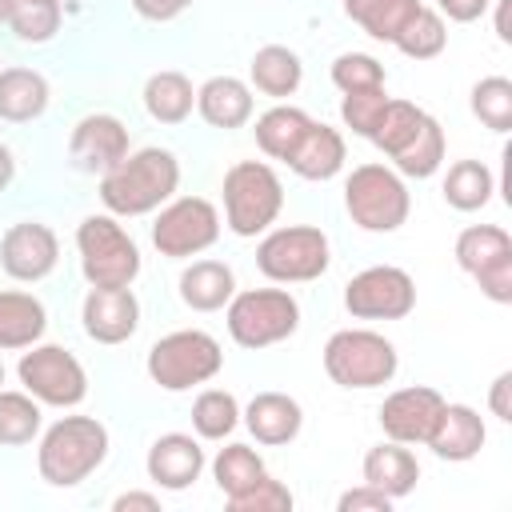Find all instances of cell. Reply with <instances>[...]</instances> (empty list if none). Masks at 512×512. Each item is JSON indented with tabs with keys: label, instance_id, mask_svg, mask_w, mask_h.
<instances>
[{
	"label": "cell",
	"instance_id": "e0dca14e",
	"mask_svg": "<svg viewBox=\"0 0 512 512\" xmlns=\"http://www.w3.org/2000/svg\"><path fill=\"white\" fill-rule=\"evenodd\" d=\"M204 448H200V436L192 432H164L152 440L148 456H144V468H148V480L156 488H168V492H184L200 480L204 472Z\"/></svg>",
	"mask_w": 512,
	"mask_h": 512
},
{
	"label": "cell",
	"instance_id": "4316f807",
	"mask_svg": "<svg viewBox=\"0 0 512 512\" xmlns=\"http://www.w3.org/2000/svg\"><path fill=\"white\" fill-rule=\"evenodd\" d=\"M140 100H144V112L156 124H184L196 108V88L180 68H160L144 80Z\"/></svg>",
	"mask_w": 512,
	"mask_h": 512
},
{
	"label": "cell",
	"instance_id": "d6a6232c",
	"mask_svg": "<svg viewBox=\"0 0 512 512\" xmlns=\"http://www.w3.org/2000/svg\"><path fill=\"white\" fill-rule=\"evenodd\" d=\"M240 428V400L228 388H204L192 400V432L200 440H228Z\"/></svg>",
	"mask_w": 512,
	"mask_h": 512
},
{
	"label": "cell",
	"instance_id": "db71d44e",
	"mask_svg": "<svg viewBox=\"0 0 512 512\" xmlns=\"http://www.w3.org/2000/svg\"><path fill=\"white\" fill-rule=\"evenodd\" d=\"M56 4H60V0H56Z\"/></svg>",
	"mask_w": 512,
	"mask_h": 512
},
{
	"label": "cell",
	"instance_id": "4fadbf2b",
	"mask_svg": "<svg viewBox=\"0 0 512 512\" xmlns=\"http://www.w3.org/2000/svg\"><path fill=\"white\" fill-rule=\"evenodd\" d=\"M56 260H60V236L44 220H16L0 236V268L20 284L44 280L56 268Z\"/></svg>",
	"mask_w": 512,
	"mask_h": 512
},
{
	"label": "cell",
	"instance_id": "ab89813d",
	"mask_svg": "<svg viewBox=\"0 0 512 512\" xmlns=\"http://www.w3.org/2000/svg\"><path fill=\"white\" fill-rule=\"evenodd\" d=\"M332 84L340 92H368V88H384V64L372 52H340L328 68Z\"/></svg>",
	"mask_w": 512,
	"mask_h": 512
},
{
	"label": "cell",
	"instance_id": "ba28073f",
	"mask_svg": "<svg viewBox=\"0 0 512 512\" xmlns=\"http://www.w3.org/2000/svg\"><path fill=\"white\" fill-rule=\"evenodd\" d=\"M224 320H228V336L256 352L268 344L288 340L300 328V304L288 288H236L232 300L224 304Z\"/></svg>",
	"mask_w": 512,
	"mask_h": 512
},
{
	"label": "cell",
	"instance_id": "f35d334b",
	"mask_svg": "<svg viewBox=\"0 0 512 512\" xmlns=\"http://www.w3.org/2000/svg\"><path fill=\"white\" fill-rule=\"evenodd\" d=\"M64 24V8L56 0H12L8 28L24 44H48Z\"/></svg>",
	"mask_w": 512,
	"mask_h": 512
},
{
	"label": "cell",
	"instance_id": "9c48e42d",
	"mask_svg": "<svg viewBox=\"0 0 512 512\" xmlns=\"http://www.w3.org/2000/svg\"><path fill=\"white\" fill-rule=\"evenodd\" d=\"M76 252H80V272L88 288H112V284H132L140 276V248L128 236V228L112 216H84L76 228Z\"/></svg>",
	"mask_w": 512,
	"mask_h": 512
},
{
	"label": "cell",
	"instance_id": "1f68e13d",
	"mask_svg": "<svg viewBox=\"0 0 512 512\" xmlns=\"http://www.w3.org/2000/svg\"><path fill=\"white\" fill-rule=\"evenodd\" d=\"M260 476H268V468H264V456H260L252 444L232 440V444H224V448L212 456V480H216V488H220L224 496H236V492L252 488Z\"/></svg>",
	"mask_w": 512,
	"mask_h": 512
},
{
	"label": "cell",
	"instance_id": "836d02e7",
	"mask_svg": "<svg viewBox=\"0 0 512 512\" xmlns=\"http://www.w3.org/2000/svg\"><path fill=\"white\" fill-rule=\"evenodd\" d=\"M424 116H428V112H424L420 104H412V100H404V96H388V104H384V112H380V124H376V132H372V144L392 160L400 148L412 144V136L420 132Z\"/></svg>",
	"mask_w": 512,
	"mask_h": 512
},
{
	"label": "cell",
	"instance_id": "f1b7e54d",
	"mask_svg": "<svg viewBox=\"0 0 512 512\" xmlns=\"http://www.w3.org/2000/svg\"><path fill=\"white\" fill-rule=\"evenodd\" d=\"M440 192H444V204L448 208H456V212H480L492 200V192H496V176H492V168L484 160H456V164H448Z\"/></svg>",
	"mask_w": 512,
	"mask_h": 512
},
{
	"label": "cell",
	"instance_id": "277c9868",
	"mask_svg": "<svg viewBox=\"0 0 512 512\" xmlns=\"http://www.w3.org/2000/svg\"><path fill=\"white\" fill-rule=\"evenodd\" d=\"M144 368L148 380L160 384L164 392H188L196 384L216 380V372L224 368V348L204 328H176L148 348Z\"/></svg>",
	"mask_w": 512,
	"mask_h": 512
},
{
	"label": "cell",
	"instance_id": "816d5d0a",
	"mask_svg": "<svg viewBox=\"0 0 512 512\" xmlns=\"http://www.w3.org/2000/svg\"><path fill=\"white\" fill-rule=\"evenodd\" d=\"M8 12H12V0H0V24H8Z\"/></svg>",
	"mask_w": 512,
	"mask_h": 512
},
{
	"label": "cell",
	"instance_id": "4dcf8cb0",
	"mask_svg": "<svg viewBox=\"0 0 512 512\" xmlns=\"http://www.w3.org/2000/svg\"><path fill=\"white\" fill-rule=\"evenodd\" d=\"M420 0H344V16L352 24H360L372 40L392 44L400 36V28L416 16Z\"/></svg>",
	"mask_w": 512,
	"mask_h": 512
},
{
	"label": "cell",
	"instance_id": "30bf717a",
	"mask_svg": "<svg viewBox=\"0 0 512 512\" xmlns=\"http://www.w3.org/2000/svg\"><path fill=\"white\" fill-rule=\"evenodd\" d=\"M16 380L48 408H76L88 396V372L64 344H28L16 360Z\"/></svg>",
	"mask_w": 512,
	"mask_h": 512
},
{
	"label": "cell",
	"instance_id": "7402d4cb",
	"mask_svg": "<svg viewBox=\"0 0 512 512\" xmlns=\"http://www.w3.org/2000/svg\"><path fill=\"white\" fill-rule=\"evenodd\" d=\"M48 308L40 296L24 288H0V352H24L28 344L44 340Z\"/></svg>",
	"mask_w": 512,
	"mask_h": 512
},
{
	"label": "cell",
	"instance_id": "f907efd6",
	"mask_svg": "<svg viewBox=\"0 0 512 512\" xmlns=\"http://www.w3.org/2000/svg\"><path fill=\"white\" fill-rule=\"evenodd\" d=\"M12 180H16V156H12V148L0 140V192H4Z\"/></svg>",
	"mask_w": 512,
	"mask_h": 512
},
{
	"label": "cell",
	"instance_id": "7c38bea8",
	"mask_svg": "<svg viewBox=\"0 0 512 512\" xmlns=\"http://www.w3.org/2000/svg\"><path fill=\"white\" fill-rule=\"evenodd\" d=\"M344 308L352 320H404L416 308V280L400 264L360 268L344 284Z\"/></svg>",
	"mask_w": 512,
	"mask_h": 512
},
{
	"label": "cell",
	"instance_id": "7bdbcfd3",
	"mask_svg": "<svg viewBox=\"0 0 512 512\" xmlns=\"http://www.w3.org/2000/svg\"><path fill=\"white\" fill-rule=\"evenodd\" d=\"M472 280H476V288H480L488 300L512 304V252H504V256H496L492 264H484L480 272H472Z\"/></svg>",
	"mask_w": 512,
	"mask_h": 512
},
{
	"label": "cell",
	"instance_id": "8992f818",
	"mask_svg": "<svg viewBox=\"0 0 512 512\" xmlns=\"http://www.w3.org/2000/svg\"><path fill=\"white\" fill-rule=\"evenodd\" d=\"M332 264L328 232L316 224H280L268 228L256 244V268L272 284H308L320 280Z\"/></svg>",
	"mask_w": 512,
	"mask_h": 512
},
{
	"label": "cell",
	"instance_id": "d590c367",
	"mask_svg": "<svg viewBox=\"0 0 512 512\" xmlns=\"http://www.w3.org/2000/svg\"><path fill=\"white\" fill-rule=\"evenodd\" d=\"M392 44H396L404 56H412V60H432V56H440L444 44H448V24H444V16H440L436 8L420 4L416 16L400 28V36H396Z\"/></svg>",
	"mask_w": 512,
	"mask_h": 512
},
{
	"label": "cell",
	"instance_id": "83f0119b",
	"mask_svg": "<svg viewBox=\"0 0 512 512\" xmlns=\"http://www.w3.org/2000/svg\"><path fill=\"white\" fill-rule=\"evenodd\" d=\"M308 124H312V116L304 112V108H296V104H272V108H264L260 116H256V148L268 156V160H288L292 156V148L300 144V136L308 132Z\"/></svg>",
	"mask_w": 512,
	"mask_h": 512
},
{
	"label": "cell",
	"instance_id": "681fc988",
	"mask_svg": "<svg viewBox=\"0 0 512 512\" xmlns=\"http://www.w3.org/2000/svg\"><path fill=\"white\" fill-rule=\"evenodd\" d=\"M492 4H496V16H492L496 36L500 44H512V0H492Z\"/></svg>",
	"mask_w": 512,
	"mask_h": 512
},
{
	"label": "cell",
	"instance_id": "cb8c5ba5",
	"mask_svg": "<svg viewBox=\"0 0 512 512\" xmlns=\"http://www.w3.org/2000/svg\"><path fill=\"white\" fill-rule=\"evenodd\" d=\"M176 292L180 300L192 308V312H216L232 300L236 292V272L224 264V260H192L184 264L180 280H176Z\"/></svg>",
	"mask_w": 512,
	"mask_h": 512
},
{
	"label": "cell",
	"instance_id": "9a60e30c",
	"mask_svg": "<svg viewBox=\"0 0 512 512\" xmlns=\"http://www.w3.org/2000/svg\"><path fill=\"white\" fill-rule=\"evenodd\" d=\"M444 408V396L440 388L432 384H408V388H396L384 396L380 404V428H384V440H396V444H424L436 416Z\"/></svg>",
	"mask_w": 512,
	"mask_h": 512
},
{
	"label": "cell",
	"instance_id": "ac0fdd59",
	"mask_svg": "<svg viewBox=\"0 0 512 512\" xmlns=\"http://www.w3.org/2000/svg\"><path fill=\"white\" fill-rule=\"evenodd\" d=\"M436 460H448V464H464V460H476L488 444V428H484V416L472 408V404H448L440 408L428 440Z\"/></svg>",
	"mask_w": 512,
	"mask_h": 512
},
{
	"label": "cell",
	"instance_id": "44dd1931",
	"mask_svg": "<svg viewBox=\"0 0 512 512\" xmlns=\"http://www.w3.org/2000/svg\"><path fill=\"white\" fill-rule=\"evenodd\" d=\"M348 160V144H344V132L324 124V120H312L308 132L300 136V144L292 148V156L284 160L296 176L304 180H332Z\"/></svg>",
	"mask_w": 512,
	"mask_h": 512
},
{
	"label": "cell",
	"instance_id": "2e32d148",
	"mask_svg": "<svg viewBox=\"0 0 512 512\" xmlns=\"http://www.w3.org/2000/svg\"><path fill=\"white\" fill-rule=\"evenodd\" d=\"M80 324L88 340L96 344H124L140 328V300L132 284H112V288H88L80 304Z\"/></svg>",
	"mask_w": 512,
	"mask_h": 512
},
{
	"label": "cell",
	"instance_id": "60d3db41",
	"mask_svg": "<svg viewBox=\"0 0 512 512\" xmlns=\"http://www.w3.org/2000/svg\"><path fill=\"white\" fill-rule=\"evenodd\" d=\"M292 504H296L292 488L276 476H260L252 488H244L236 496H224L228 512H292Z\"/></svg>",
	"mask_w": 512,
	"mask_h": 512
},
{
	"label": "cell",
	"instance_id": "d4e9b609",
	"mask_svg": "<svg viewBox=\"0 0 512 512\" xmlns=\"http://www.w3.org/2000/svg\"><path fill=\"white\" fill-rule=\"evenodd\" d=\"M48 100H52V88H48L44 72L24 68V64L0 68V120L28 124V120L44 116Z\"/></svg>",
	"mask_w": 512,
	"mask_h": 512
},
{
	"label": "cell",
	"instance_id": "52a82bcc",
	"mask_svg": "<svg viewBox=\"0 0 512 512\" xmlns=\"http://www.w3.org/2000/svg\"><path fill=\"white\" fill-rule=\"evenodd\" d=\"M344 208H348L352 224L364 232H396L412 212V196H408V184L396 168L368 160V164H356L348 172Z\"/></svg>",
	"mask_w": 512,
	"mask_h": 512
},
{
	"label": "cell",
	"instance_id": "bcb514c9",
	"mask_svg": "<svg viewBox=\"0 0 512 512\" xmlns=\"http://www.w3.org/2000/svg\"><path fill=\"white\" fill-rule=\"evenodd\" d=\"M128 4H132V12H136V16L164 24V20H176L180 12H188L196 0H128Z\"/></svg>",
	"mask_w": 512,
	"mask_h": 512
},
{
	"label": "cell",
	"instance_id": "484cf974",
	"mask_svg": "<svg viewBox=\"0 0 512 512\" xmlns=\"http://www.w3.org/2000/svg\"><path fill=\"white\" fill-rule=\"evenodd\" d=\"M300 80H304V64H300L296 48H288V44H260L252 52V64H248L252 92L284 100V96H292L300 88Z\"/></svg>",
	"mask_w": 512,
	"mask_h": 512
},
{
	"label": "cell",
	"instance_id": "ee69618b",
	"mask_svg": "<svg viewBox=\"0 0 512 512\" xmlns=\"http://www.w3.org/2000/svg\"><path fill=\"white\" fill-rule=\"evenodd\" d=\"M388 508H392V496L372 484H356L336 500V512H388Z\"/></svg>",
	"mask_w": 512,
	"mask_h": 512
},
{
	"label": "cell",
	"instance_id": "e575fe53",
	"mask_svg": "<svg viewBox=\"0 0 512 512\" xmlns=\"http://www.w3.org/2000/svg\"><path fill=\"white\" fill-rule=\"evenodd\" d=\"M440 164H444V128H440L436 116H424V124H420V132L412 136V144L392 156V168H396L400 176L424 180V176H432Z\"/></svg>",
	"mask_w": 512,
	"mask_h": 512
},
{
	"label": "cell",
	"instance_id": "f6af8a7d",
	"mask_svg": "<svg viewBox=\"0 0 512 512\" xmlns=\"http://www.w3.org/2000/svg\"><path fill=\"white\" fill-rule=\"evenodd\" d=\"M488 412L504 424H512V368H504L492 384H488Z\"/></svg>",
	"mask_w": 512,
	"mask_h": 512
},
{
	"label": "cell",
	"instance_id": "5b68a950",
	"mask_svg": "<svg viewBox=\"0 0 512 512\" xmlns=\"http://www.w3.org/2000/svg\"><path fill=\"white\" fill-rule=\"evenodd\" d=\"M400 368V356H396V344L384 336V332H372V328H340L328 336L324 344V372L332 384L340 388H356V392H368V388H380L396 376Z\"/></svg>",
	"mask_w": 512,
	"mask_h": 512
},
{
	"label": "cell",
	"instance_id": "3957f363",
	"mask_svg": "<svg viewBox=\"0 0 512 512\" xmlns=\"http://www.w3.org/2000/svg\"><path fill=\"white\" fill-rule=\"evenodd\" d=\"M224 224L236 236H260L284 208V184L268 160H236L224 172Z\"/></svg>",
	"mask_w": 512,
	"mask_h": 512
},
{
	"label": "cell",
	"instance_id": "d6986e66",
	"mask_svg": "<svg viewBox=\"0 0 512 512\" xmlns=\"http://www.w3.org/2000/svg\"><path fill=\"white\" fill-rule=\"evenodd\" d=\"M240 424L252 432L256 444L264 448H284L300 436L304 428V408L296 396L288 392H256L244 408H240Z\"/></svg>",
	"mask_w": 512,
	"mask_h": 512
},
{
	"label": "cell",
	"instance_id": "6da1fadb",
	"mask_svg": "<svg viewBox=\"0 0 512 512\" xmlns=\"http://www.w3.org/2000/svg\"><path fill=\"white\" fill-rule=\"evenodd\" d=\"M180 188V160L160 144L128 152L112 172L100 176V200L112 216H148L168 204Z\"/></svg>",
	"mask_w": 512,
	"mask_h": 512
},
{
	"label": "cell",
	"instance_id": "ffe728a7",
	"mask_svg": "<svg viewBox=\"0 0 512 512\" xmlns=\"http://www.w3.org/2000/svg\"><path fill=\"white\" fill-rule=\"evenodd\" d=\"M196 112L204 124L220 128V132H232V128H244L256 112V100H252V84L240 80V76H208L200 88H196Z\"/></svg>",
	"mask_w": 512,
	"mask_h": 512
},
{
	"label": "cell",
	"instance_id": "7dc6e473",
	"mask_svg": "<svg viewBox=\"0 0 512 512\" xmlns=\"http://www.w3.org/2000/svg\"><path fill=\"white\" fill-rule=\"evenodd\" d=\"M492 0H436V12L456 20V24H468V20H480L488 12Z\"/></svg>",
	"mask_w": 512,
	"mask_h": 512
},
{
	"label": "cell",
	"instance_id": "c3c4849f",
	"mask_svg": "<svg viewBox=\"0 0 512 512\" xmlns=\"http://www.w3.org/2000/svg\"><path fill=\"white\" fill-rule=\"evenodd\" d=\"M112 512H160V496L156 492H120L112 500Z\"/></svg>",
	"mask_w": 512,
	"mask_h": 512
},
{
	"label": "cell",
	"instance_id": "74e56055",
	"mask_svg": "<svg viewBox=\"0 0 512 512\" xmlns=\"http://www.w3.org/2000/svg\"><path fill=\"white\" fill-rule=\"evenodd\" d=\"M472 116L492 132H512V80L508 76H484L468 92Z\"/></svg>",
	"mask_w": 512,
	"mask_h": 512
},
{
	"label": "cell",
	"instance_id": "7a4b0ae2",
	"mask_svg": "<svg viewBox=\"0 0 512 512\" xmlns=\"http://www.w3.org/2000/svg\"><path fill=\"white\" fill-rule=\"evenodd\" d=\"M108 428L96 416H60L48 428H40V444H36V468L40 480L52 488H76L80 480H88L104 456H108Z\"/></svg>",
	"mask_w": 512,
	"mask_h": 512
},
{
	"label": "cell",
	"instance_id": "f5cc1de1",
	"mask_svg": "<svg viewBox=\"0 0 512 512\" xmlns=\"http://www.w3.org/2000/svg\"><path fill=\"white\" fill-rule=\"evenodd\" d=\"M4 376H8V372H4V360H0V384H4Z\"/></svg>",
	"mask_w": 512,
	"mask_h": 512
},
{
	"label": "cell",
	"instance_id": "8fae6325",
	"mask_svg": "<svg viewBox=\"0 0 512 512\" xmlns=\"http://www.w3.org/2000/svg\"><path fill=\"white\" fill-rule=\"evenodd\" d=\"M220 236V208L208 196H172L156 208L152 244L168 260H192L208 252Z\"/></svg>",
	"mask_w": 512,
	"mask_h": 512
},
{
	"label": "cell",
	"instance_id": "5bb4252c",
	"mask_svg": "<svg viewBox=\"0 0 512 512\" xmlns=\"http://www.w3.org/2000/svg\"><path fill=\"white\" fill-rule=\"evenodd\" d=\"M128 156V128L120 116L112 112H88L72 124V136H68V160L80 168V172H92V176H104L112 172L120 160Z\"/></svg>",
	"mask_w": 512,
	"mask_h": 512
},
{
	"label": "cell",
	"instance_id": "8d00e7d4",
	"mask_svg": "<svg viewBox=\"0 0 512 512\" xmlns=\"http://www.w3.org/2000/svg\"><path fill=\"white\" fill-rule=\"evenodd\" d=\"M456 264L472 276V272H480L484 264H492L496 256H504V252H512V236L500 228V224H468L460 236H456Z\"/></svg>",
	"mask_w": 512,
	"mask_h": 512
},
{
	"label": "cell",
	"instance_id": "f546056e",
	"mask_svg": "<svg viewBox=\"0 0 512 512\" xmlns=\"http://www.w3.org/2000/svg\"><path fill=\"white\" fill-rule=\"evenodd\" d=\"M44 412L40 400L24 388H0V448H24L40 440Z\"/></svg>",
	"mask_w": 512,
	"mask_h": 512
},
{
	"label": "cell",
	"instance_id": "603a6c76",
	"mask_svg": "<svg viewBox=\"0 0 512 512\" xmlns=\"http://www.w3.org/2000/svg\"><path fill=\"white\" fill-rule=\"evenodd\" d=\"M364 484L388 492L392 500L408 496L416 484H420V464L412 456L408 444H396V440H380L364 452Z\"/></svg>",
	"mask_w": 512,
	"mask_h": 512
},
{
	"label": "cell",
	"instance_id": "b9f144b4",
	"mask_svg": "<svg viewBox=\"0 0 512 512\" xmlns=\"http://www.w3.org/2000/svg\"><path fill=\"white\" fill-rule=\"evenodd\" d=\"M384 104H388V92H384V88L344 92V96H340V120H344V128H352V136L372 140V132H376V124H380Z\"/></svg>",
	"mask_w": 512,
	"mask_h": 512
}]
</instances>
